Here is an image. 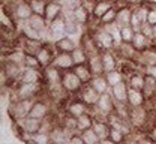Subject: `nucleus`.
<instances>
[{
    "label": "nucleus",
    "instance_id": "obj_33",
    "mask_svg": "<svg viewBox=\"0 0 156 144\" xmlns=\"http://www.w3.org/2000/svg\"><path fill=\"white\" fill-rule=\"evenodd\" d=\"M71 54H72V59H74L75 65H84L86 62H89V59H87V51H86L83 47H77Z\"/></svg>",
    "mask_w": 156,
    "mask_h": 144
},
{
    "label": "nucleus",
    "instance_id": "obj_15",
    "mask_svg": "<svg viewBox=\"0 0 156 144\" xmlns=\"http://www.w3.org/2000/svg\"><path fill=\"white\" fill-rule=\"evenodd\" d=\"M128 102L131 104V107H141L144 102V93L143 90H136V89H131L128 90Z\"/></svg>",
    "mask_w": 156,
    "mask_h": 144
},
{
    "label": "nucleus",
    "instance_id": "obj_18",
    "mask_svg": "<svg viewBox=\"0 0 156 144\" xmlns=\"http://www.w3.org/2000/svg\"><path fill=\"white\" fill-rule=\"evenodd\" d=\"M21 83H27V84H36L39 81V72L36 68H26L21 74Z\"/></svg>",
    "mask_w": 156,
    "mask_h": 144
},
{
    "label": "nucleus",
    "instance_id": "obj_10",
    "mask_svg": "<svg viewBox=\"0 0 156 144\" xmlns=\"http://www.w3.org/2000/svg\"><path fill=\"white\" fill-rule=\"evenodd\" d=\"M21 126H23V129L26 132H29L30 135H33V134H36V132L41 131L42 122H41V119H35L32 116H27L26 119L21 120Z\"/></svg>",
    "mask_w": 156,
    "mask_h": 144
},
{
    "label": "nucleus",
    "instance_id": "obj_47",
    "mask_svg": "<svg viewBox=\"0 0 156 144\" xmlns=\"http://www.w3.org/2000/svg\"><path fill=\"white\" fill-rule=\"evenodd\" d=\"M138 18L143 21V23H147V17H149V8H144V6H138L135 9Z\"/></svg>",
    "mask_w": 156,
    "mask_h": 144
},
{
    "label": "nucleus",
    "instance_id": "obj_50",
    "mask_svg": "<svg viewBox=\"0 0 156 144\" xmlns=\"http://www.w3.org/2000/svg\"><path fill=\"white\" fill-rule=\"evenodd\" d=\"M24 60H26V54L18 53V51L9 56V62L15 63V65H21V63H24Z\"/></svg>",
    "mask_w": 156,
    "mask_h": 144
},
{
    "label": "nucleus",
    "instance_id": "obj_30",
    "mask_svg": "<svg viewBox=\"0 0 156 144\" xmlns=\"http://www.w3.org/2000/svg\"><path fill=\"white\" fill-rule=\"evenodd\" d=\"M131 122L135 125V126H141V125L146 122V111L141 108V107H135L131 113Z\"/></svg>",
    "mask_w": 156,
    "mask_h": 144
},
{
    "label": "nucleus",
    "instance_id": "obj_14",
    "mask_svg": "<svg viewBox=\"0 0 156 144\" xmlns=\"http://www.w3.org/2000/svg\"><path fill=\"white\" fill-rule=\"evenodd\" d=\"M101 57H102V65H104V72L107 74V72H111V71H116V57H114V54L108 50V51H104L102 54H101Z\"/></svg>",
    "mask_w": 156,
    "mask_h": 144
},
{
    "label": "nucleus",
    "instance_id": "obj_42",
    "mask_svg": "<svg viewBox=\"0 0 156 144\" xmlns=\"http://www.w3.org/2000/svg\"><path fill=\"white\" fill-rule=\"evenodd\" d=\"M156 90V80L153 77H150V75H146V83H144V89H143V92L149 96H152L153 93H155Z\"/></svg>",
    "mask_w": 156,
    "mask_h": 144
},
{
    "label": "nucleus",
    "instance_id": "obj_28",
    "mask_svg": "<svg viewBox=\"0 0 156 144\" xmlns=\"http://www.w3.org/2000/svg\"><path fill=\"white\" fill-rule=\"evenodd\" d=\"M140 59L146 66H153V65H156V51L150 50V48H146V50L141 51Z\"/></svg>",
    "mask_w": 156,
    "mask_h": 144
},
{
    "label": "nucleus",
    "instance_id": "obj_27",
    "mask_svg": "<svg viewBox=\"0 0 156 144\" xmlns=\"http://www.w3.org/2000/svg\"><path fill=\"white\" fill-rule=\"evenodd\" d=\"M99 93H98L96 90L90 86V87H87L84 92H83V101L86 104H89V105H96L98 101H99Z\"/></svg>",
    "mask_w": 156,
    "mask_h": 144
},
{
    "label": "nucleus",
    "instance_id": "obj_23",
    "mask_svg": "<svg viewBox=\"0 0 156 144\" xmlns=\"http://www.w3.org/2000/svg\"><path fill=\"white\" fill-rule=\"evenodd\" d=\"M89 68L93 72V75H101V72H104V65H102L101 54L90 56V59H89Z\"/></svg>",
    "mask_w": 156,
    "mask_h": 144
},
{
    "label": "nucleus",
    "instance_id": "obj_2",
    "mask_svg": "<svg viewBox=\"0 0 156 144\" xmlns=\"http://www.w3.org/2000/svg\"><path fill=\"white\" fill-rule=\"evenodd\" d=\"M81 86H83V81L80 80V77L74 71L63 74V77H62V87H63V90H66V92H77V90L81 89Z\"/></svg>",
    "mask_w": 156,
    "mask_h": 144
},
{
    "label": "nucleus",
    "instance_id": "obj_25",
    "mask_svg": "<svg viewBox=\"0 0 156 144\" xmlns=\"http://www.w3.org/2000/svg\"><path fill=\"white\" fill-rule=\"evenodd\" d=\"M111 8H114L111 2L101 0V2H98L96 5H95V8H93V15H95L96 18H99V20H101V18H102V15H104V14H107Z\"/></svg>",
    "mask_w": 156,
    "mask_h": 144
},
{
    "label": "nucleus",
    "instance_id": "obj_17",
    "mask_svg": "<svg viewBox=\"0 0 156 144\" xmlns=\"http://www.w3.org/2000/svg\"><path fill=\"white\" fill-rule=\"evenodd\" d=\"M56 48H57L60 53H72L77 48V45H75V42H74L72 38L65 36V38L56 41Z\"/></svg>",
    "mask_w": 156,
    "mask_h": 144
},
{
    "label": "nucleus",
    "instance_id": "obj_55",
    "mask_svg": "<svg viewBox=\"0 0 156 144\" xmlns=\"http://www.w3.org/2000/svg\"><path fill=\"white\" fill-rule=\"evenodd\" d=\"M101 144H117V143H114V141L110 140V138H105V140H101Z\"/></svg>",
    "mask_w": 156,
    "mask_h": 144
},
{
    "label": "nucleus",
    "instance_id": "obj_40",
    "mask_svg": "<svg viewBox=\"0 0 156 144\" xmlns=\"http://www.w3.org/2000/svg\"><path fill=\"white\" fill-rule=\"evenodd\" d=\"M47 3L45 0H30V6L33 14H39V15H45V9H47Z\"/></svg>",
    "mask_w": 156,
    "mask_h": 144
},
{
    "label": "nucleus",
    "instance_id": "obj_60",
    "mask_svg": "<svg viewBox=\"0 0 156 144\" xmlns=\"http://www.w3.org/2000/svg\"><path fill=\"white\" fill-rule=\"evenodd\" d=\"M98 144H101V143H98Z\"/></svg>",
    "mask_w": 156,
    "mask_h": 144
},
{
    "label": "nucleus",
    "instance_id": "obj_32",
    "mask_svg": "<svg viewBox=\"0 0 156 144\" xmlns=\"http://www.w3.org/2000/svg\"><path fill=\"white\" fill-rule=\"evenodd\" d=\"M104 29L113 36V39L116 42V45H120V44H123L122 41V35H120V27L117 26L116 23H111V24H105L104 26Z\"/></svg>",
    "mask_w": 156,
    "mask_h": 144
},
{
    "label": "nucleus",
    "instance_id": "obj_54",
    "mask_svg": "<svg viewBox=\"0 0 156 144\" xmlns=\"http://www.w3.org/2000/svg\"><path fill=\"white\" fill-rule=\"evenodd\" d=\"M69 144H86V143H84V140H83L81 137L74 135V137H71V138H69Z\"/></svg>",
    "mask_w": 156,
    "mask_h": 144
},
{
    "label": "nucleus",
    "instance_id": "obj_57",
    "mask_svg": "<svg viewBox=\"0 0 156 144\" xmlns=\"http://www.w3.org/2000/svg\"><path fill=\"white\" fill-rule=\"evenodd\" d=\"M152 138H153V140L156 141V128L153 129V131H152Z\"/></svg>",
    "mask_w": 156,
    "mask_h": 144
},
{
    "label": "nucleus",
    "instance_id": "obj_51",
    "mask_svg": "<svg viewBox=\"0 0 156 144\" xmlns=\"http://www.w3.org/2000/svg\"><path fill=\"white\" fill-rule=\"evenodd\" d=\"M141 32H143L149 39L153 38V26H152V24H149V23H143V26H141Z\"/></svg>",
    "mask_w": 156,
    "mask_h": 144
},
{
    "label": "nucleus",
    "instance_id": "obj_5",
    "mask_svg": "<svg viewBox=\"0 0 156 144\" xmlns=\"http://www.w3.org/2000/svg\"><path fill=\"white\" fill-rule=\"evenodd\" d=\"M128 86H129V84H126L125 81L111 86V95H113L114 101H117V102H120V104L128 101V90H129Z\"/></svg>",
    "mask_w": 156,
    "mask_h": 144
},
{
    "label": "nucleus",
    "instance_id": "obj_53",
    "mask_svg": "<svg viewBox=\"0 0 156 144\" xmlns=\"http://www.w3.org/2000/svg\"><path fill=\"white\" fill-rule=\"evenodd\" d=\"M146 75H150L156 80V65L153 66H146Z\"/></svg>",
    "mask_w": 156,
    "mask_h": 144
},
{
    "label": "nucleus",
    "instance_id": "obj_24",
    "mask_svg": "<svg viewBox=\"0 0 156 144\" xmlns=\"http://www.w3.org/2000/svg\"><path fill=\"white\" fill-rule=\"evenodd\" d=\"M50 137H51V141H53L54 144H69L68 135H66V131H63V129H60V128L51 129Z\"/></svg>",
    "mask_w": 156,
    "mask_h": 144
},
{
    "label": "nucleus",
    "instance_id": "obj_26",
    "mask_svg": "<svg viewBox=\"0 0 156 144\" xmlns=\"http://www.w3.org/2000/svg\"><path fill=\"white\" fill-rule=\"evenodd\" d=\"M48 113V107L44 102H33V107L30 110V116L35 119H44Z\"/></svg>",
    "mask_w": 156,
    "mask_h": 144
},
{
    "label": "nucleus",
    "instance_id": "obj_11",
    "mask_svg": "<svg viewBox=\"0 0 156 144\" xmlns=\"http://www.w3.org/2000/svg\"><path fill=\"white\" fill-rule=\"evenodd\" d=\"M98 110H99V113H102V114H110L111 111H113V95H110V93H102L101 96H99V101L96 104Z\"/></svg>",
    "mask_w": 156,
    "mask_h": 144
},
{
    "label": "nucleus",
    "instance_id": "obj_8",
    "mask_svg": "<svg viewBox=\"0 0 156 144\" xmlns=\"http://www.w3.org/2000/svg\"><path fill=\"white\" fill-rule=\"evenodd\" d=\"M74 65H75V62H74L71 53H58L53 60V66H56L58 69H69Z\"/></svg>",
    "mask_w": 156,
    "mask_h": 144
},
{
    "label": "nucleus",
    "instance_id": "obj_16",
    "mask_svg": "<svg viewBox=\"0 0 156 144\" xmlns=\"http://www.w3.org/2000/svg\"><path fill=\"white\" fill-rule=\"evenodd\" d=\"M38 84V83H36ZM36 84H27L23 83L21 87L18 89V98L20 99H30L35 96V93L38 92V86Z\"/></svg>",
    "mask_w": 156,
    "mask_h": 144
},
{
    "label": "nucleus",
    "instance_id": "obj_46",
    "mask_svg": "<svg viewBox=\"0 0 156 144\" xmlns=\"http://www.w3.org/2000/svg\"><path fill=\"white\" fill-rule=\"evenodd\" d=\"M24 65H26L27 68H38V66H41V65H39L38 57H36V56H33V54H26Z\"/></svg>",
    "mask_w": 156,
    "mask_h": 144
},
{
    "label": "nucleus",
    "instance_id": "obj_13",
    "mask_svg": "<svg viewBox=\"0 0 156 144\" xmlns=\"http://www.w3.org/2000/svg\"><path fill=\"white\" fill-rule=\"evenodd\" d=\"M149 44H150V39H149L143 32H135V36H134V39L131 42V45L134 47L135 51H143V50H146V48L149 47Z\"/></svg>",
    "mask_w": 156,
    "mask_h": 144
},
{
    "label": "nucleus",
    "instance_id": "obj_29",
    "mask_svg": "<svg viewBox=\"0 0 156 144\" xmlns=\"http://www.w3.org/2000/svg\"><path fill=\"white\" fill-rule=\"evenodd\" d=\"M74 15H75V21L78 24H87L89 21V9L84 6V5H80L78 8L74 9Z\"/></svg>",
    "mask_w": 156,
    "mask_h": 144
},
{
    "label": "nucleus",
    "instance_id": "obj_36",
    "mask_svg": "<svg viewBox=\"0 0 156 144\" xmlns=\"http://www.w3.org/2000/svg\"><path fill=\"white\" fill-rule=\"evenodd\" d=\"M120 35H122L123 44H131L135 36V30L132 29V26H125V27H120Z\"/></svg>",
    "mask_w": 156,
    "mask_h": 144
},
{
    "label": "nucleus",
    "instance_id": "obj_45",
    "mask_svg": "<svg viewBox=\"0 0 156 144\" xmlns=\"http://www.w3.org/2000/svg\"><path fill=\"white\" fill-rule=\"evenodd\" d=\"M50 141H51L50 134H45V132L33 134V143L35 144H50Z\"/></svg>",
    "mask_w": 156,
    "mask_h": 144
},
{
    "label": "nucleus",
    "instance_id": "obj_12",
    "mask_svg": "<svg viewBox=\"0 0 156 144\" xmlns=\"http://www.w3.org/2000/svg\"><path fill=\"white\" fill-rule=\"evenodd\" d=\"M132 9L131 8H122L117 11L116 24L119 27H125V26H131V18H132Z\"/></svg>",
    "mask_w": 156,
    "mask_h": 144
},
{
    "label": "nucleus",
    "instance_id": "obj_52",
    "mask_svg": "<svg viewBox=\"0 0 156 144\" xmlns=\"http://www.w3.org/2000/svg\"><path fill=\"white\" fill-rule=\"evenodd\" d=\"M147 23L155 26L156 24V9H149V17H147Z\"/></svg>",
    "mask_w": 156,
    "mask_h": 144
},
{
    "label": "nucleus",
    "instance_id": "obj_31",
    "mask_svg": "<svg viewBox=\"0 0 156 144\" xmlns=\"http://www.w3.org/2000/svg\"><path fill=\"white\" fill-rule=\"evenodd\" d=\"M81 138L84 140V143L86 144H98V143H101V138H99V135L95 132V129H93V128H89V129L83 131V132H81Z\"/></svg>",
    "mask_w": 156,
    "mask_h": 144
},
{
    "label": "nucleus",
    "instance_id": "obj_6",
    "mask_svg": "<svg viewBox=\"0 0 156 144\" xmlns=\"http://www.w3.org/2000/svg\"><path fill=\"white\" fill-rule=\"evenodd\" d=\"M33 107V102L30 99H20L18 102L15 104V108H14V113L15 116L18 117V120L26 119L27 116H30V110Z\"/></svg>",
    "mask_w": 156,
    "mask_h": 144
},
{
    "label": "nucleus",
    "instance_id": "obj_20",
    "mask_svg": "<svg viewBox=\"0 0 156 144\" xmlns=\"http://www.w3.org/2000/svg\"><path fill=\"white\" fill-rule=\"evenodd\" d=\"M62 77L63 75H60L58 68L56 66H48L45 69V78H47L48 84H62Z\"/></svg>",
    "mask_w": 156,
    "mask_h": 144
},
{
    "label": "nucleus",
    "instance_id": "obj_48",
    "mask_svg": "<svg viewBox=\"0 0 156 144\" xmlns=\"http://www.w3.org/2000/svg\"><path fill=\"white\" fill-rule=\"evenodd\" d=\"M131 26H132V29H134L135 32H141V26H143V21L138 18V15H136L135 11L132 12V18H131Z\"/></svg>",
    "mask_w": 156,
    "mask_h": 144
},
{
    "label": "nucleus",
    "instance_id": "obj_37",
    "mask_svg": "<svg viewBox=\"0 0 156 144\" xmlns=\"http://www.w3.org/2000/svg\"><path fill=\"white\" fill-rule=\"evenodd\" d=\"M92 128L95 129V132L99 135V138H101V140L108 138V135H110V128H108L105 123H102V122H95Z\"/></svg>",
    "mask_w": 156,
    "mask_h": 144
},
{
    "label": "nucleus",
    "instance_id": "obj_35",
    "mask_svg": "<svg viewBox=\"0 0 156 144\" xmlns=\"http://www.w3.org/2000/svg\"><path fill=\"white\" fill-rule=\"evenodd\" d=\"M24 48H26V53H27V54L36 56L38 51L42 48V45H41V41H38V39H26Z\"/></svg>",
    "mask_w": 156,
    "mask_h": 144
},
{
    "label": "nucleus",
    "instance_id": "obj_38",
    "mask_svg": "<svg viewBox=\"0 0 156 144\" xmlns=\"http://www.w3.org/2000/svg\"><path fill=\"white\" fill-rule=\"evenodd\" d=\"M144 83H146V77H143L141 74H135L129 78V87L131 89H136V90H143L144 89Z\"/></svg>",
    "mask_w": 156,
    "mask_h": 144
},
{
    "label": "nucleus",
    "instance_id": "obj_1",
    "mask_svg": "<svg viewBox=\"0 0 156 144\" xmlns=\"http://www.w3.org/2000/svg\"><path fill=\"white\" fill-rule=\"evenodd\" d=\"M93 41H95V45H96L98 48H101V50H104V51H108V50H111V48L116 45L113 36H111L104 27L95 33Z\"/></svg>",
    "mask_w": 156,
    "mask_h": 144
},
{
    "label": "nucleus",
    "instance_id": "obj_59",
    "mask_svg": "<svg viewBox=\"0 0 156 144\" xmlns=\"http://www.w3.org/2000/svg\"><path fill=\"white\" fill-rule=\"evenodd\" d=\"M53 2H58V3H62V2H63V0H53Z\"/></svg>",
    "mask_w": 156,
    "mask_h": 144
},
{
    "label": "nucleus",
    "instance_id": "obj_34",
    "mask_svg": "<svg viewBox=\"0 0 156 144\" xmlns=\"http://www.w3.org/2000/svg\"><path fill=\"white\" fill-rule=\"evenodd\" d=\"M93 119L89 116V114H83V116H80L77 119V129L78 131H86V129H89V128H92L93 126Z\"/></svg>",
    "mask_w": 156,
    "mask_h": 144
},
{
    "label": "nucleus",
    "instance_id": "obj_19",
    "mask_svg": "<svg viewBox=\"0 0 156 144\" xmlns=\"http://www.w3.org/2000/svg\"><path fill=\"white\" fill-rule=\"evenodd\" d=\"M89 83H90V86L96 90L99 95L107 93V89H108V81H107V78H105V77H102V75H93V78H92Z\"/></svg>",
    "mask_w": 156,
    "mask_h": 144
},
{
    "label": "nucleus",
    "instance_id": "obj_44",
    "mask_svg": "<svg viewBox=\"0 0 156 144\" xmlns=\"http://www.w3.org/2000/svg\"><path fill=\"white\" fill-rule=\"evenodd\" d=\"M123 134H125L123 131H120V129H117V128H111V129H110V135H108V138L113 140L114 143L120 144L123 140H125V135H123Z\"/></svg>",
    "mask_w": 156,
    "mask_h": 144
},
{
    "label": "nucleus",
    "instance_id": "obj_21",
    "mask_svg": "<svg viewBox=\"0 0 156 144\" xmlns=\"http://www.w3.org/2000/svg\"><path fill=\"white\" fill-rule=\"evenodd\" d=\"M36 57H38V60H39V65L44 66V68H48V66L53 63V60H54L51 51H50L47 47H42V48L39 50L38 54H36Z\"/></svg>",
    "mask_w": 156,
    "mask_h": 144
},
{
    "label": "nucleus",
    "instance_id": "obj_39",
    "mask_svg": "<svg viewBox=\"0 0 156 144\" xmlns=\"http://www.w3.org/2000/svg\"><path fill=\"white\" fill-rule=\"evenodd\" d=\"M69 114L72 116V117H80V116H83V114H86V105L83 102H74L69 105Z\"/></svg>",
    "mask_w": 156,
    "mask_h": 144
},
{
    "label": "nucleus",
    "instance_id": "obj_7",
    "mask_svg": "<svg viewBox=\"0 0 156 144\" xmlns=\"http://www.w3.org/2000/svg\"><path fill=\"white\" fill-rule=\"evenodd\" d=\"M14 15H15V18L18 21H27L33 15V11H32L30 3L20 2L18 5L15 6V9H14Z\"/></svg>",
    "mask_w": 156,
    "mask_h": 144
},
{
    "label": "nucleus",
    "instance_id": "obj_56",
    "mask_svg": "<svg viewBox=\"0 0 156 144\" xmlns=\"http://www.w3.org/2000/svg\"><path fill=\"white\" fill-rule=\"evenodd\" d=\"M5 21H6V26H11V21L5 17V12H2V23H5Z\"/></svg>",
    "mask_w": 156,
    "mask_h": 144
},
{
    "label": "nucleus",
    "instance_id": "obj_4",
    "mask_svg": "<svg viewBox=\"0 0 156 144\" xmlns=\"http://www.w3.org/2000/svg\"><path fill=\"white\" fill-rule=\"evenodd\" d=\"M62 12H63V6H62V3H58V2H48L47 3V9H45V20L48 21V24L50 23H53L54 20H57L58 17H62Z\"/></svg>",
    "mask_w": 156,
    "mask_h": 144
},
{
    "label": "nucleus",
    "instance_id": "obj_43",
    "mask_svg": "<svg viewBox=\"0 0 156 144\" xmlns=\"http://www.w3.org/2000/svg\"><path fill=\"white\" fill-rule=\"evenodd\" d=\"M116 17H117V9L114 8H111L107 14H104L102 15V18H101V24H111V23H116Z\"/></svg>",
    "mask_w": 156,
    "mask_h": 144
},
{
    "label": "nucleus",
    "instance_id": "obj_41",
    "mask_svg": "<svg viewBox=\"0 0 156 144\" xmlns=\"http://www.w3.org/2000/svg\"><path fill=\"white\" fill-rule=\"evenodd\" d=\"M105 78L108 81V86H114V84H119V83L123 81V74L122 72H117V71H111V72H107L105 74Z\"/></svg>",
    "mask_w": 156,
    "mask_h": 144
},
{
    "label": "nucleus",
    "instance_id": "obj_22",
    "mask_svg": "<svg viewBox=\"0 0 156 144\" xmlns=\"http://www.w3.org/2000/svg\"><path fill=\"white\" fill-rule=\"evenodd\" d=\"M74 72L77 74L78 77H80V80L83 83H89L93 77V72L90 71V68L84 63V65H75V69H74Z\"/></svg>",
    "mask_w": 156,
    "mask_h": 144
},
{
    "label": "nucleus",
    "instance_id": "obj_9",
    "mask_svg": "<svg viewBox=\"0 0 156 144\" xmlns=\"http://www.w3.org/2000/svg\"><path fill=\"white\" fill-rule=\"evenodd\" d=\"M27 24H29L32 29H35L36 32H39L41 35L48 29V21L45 20L44 15H39V14H33V15L27 20Z\"/></svg>",
    "mask_w": 156,
    "mask_h": 144
},
{
    "label": "nucleus",
    "instance_id": "obj_58",
    "mask_svg": "<svg viewBox=\"0 0 156 144\" xmlns=\"http://www.w3.org/2000/svg\"><path fill=\"white\" fill-rule=\"evenodd\" d=\"M153 38H156V24L153 26Z\"/></svg>",
    "mask_w": 156,
    "mask_h": 144
},
{
    "label": "nucleus",
    "instance_id": "obj_3",
    "mask_svg": "<svg viewBox=\"0 0 156 144\" xmlns=\"http://www.w3.org/2000/svg\"><path fill=\"white\" fill-rule=\"evenodd\" d=\"M48 32H50V36L54 42L65 38L66 36V21L63 20V17H58L57 20L50 23L48 24Z\"/></svg>",
    "mask_w": 156,
    "mask_h": 144
},
{
    "label": "nucleus",
    "instance_id": "obj_49",
    "mask_svg": "<svg viewBox=\"0 0 156 144\" xmlns=\"http://www.w3.org/2000/svg\"><path fill=\"white\" fill-rule=\"evenodd\" d=\"M80 5H83L81 3V0H63L62 2V6H63V9H75V8H78Z\"/></svg>",
    "mask_w": 156,
    "mask_h": 144
}]
</instances>
